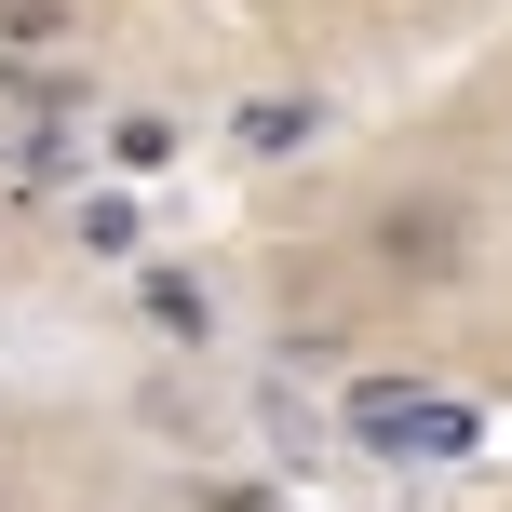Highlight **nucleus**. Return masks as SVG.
Here are the masks:
<instances>
[{"label":"nucleus","instance_id":"f257e3e1","mask_svg":"<svg viewBox=\"0 0 512 512\" xmlns=\"http://www.w3.org/2000/svg\"><path fill=\"white\" fill-rule=\"evenodd\" d=\"M364 270L391 283V297H445V283H472L486 270V203L472 189H378L364 203Z\"/></svg>","mask_w":512,"mask_h":512},{"label":"nucleus","instance_id":"f03ea898","mask_svg":"<svg viewBox=\"0 0 512 512\" xmlns=\"http://www.w3.org/2000/svg\"><path fill=\"white\" fill-rule=\"evenodd\" d=\"M351 445H378V459H418V445H432V459H459L472 445V405H432V391L418 378H351Z\"/></svg>","mask_w":512,"mask_h":512},{"label":"nucleus","instance_id":"7ed1b4c3","mask_svg":"<svg viewBox=\"0 0 512 512\" xmlns=\"http://www.w3.org/2000/svg\"><path fill=\"white\" fill-rule=\"evenodd\" d=\"M216 135H230V162H297L310 135H324V95H310V81L283 95V81H270V95H243V108H230Z\"/></svg>","mask_w":512,"mask_h":512},{"label":"nucleus","instance_id":"20e7f679","mask_svg":"<svg viewBox=\"0 0 512 512\" xmlns=\"http://www.w3.org/2000/svg\"><path fill=\"white\" fill-rule=\"evenodd\" d=\"M135 310H149L176 351H203V337H216V283H203V270H176V256H149V270H135Z\"/></svg>","mask_w":512,"mask_h":512},{"label":"nucleus","instance_id":"39448f33","mask_svg":"<svg viewBox=\"0 0 512 512\" xmlns=\"http://www.w3.org/2000/svg\"><path fill=\"white\" fill-rule=\"evenodd\" d=\"M176 162H189L176 108H122V122H108V176H176Z\"/></svg>","mask_w":512,"mask_h":512},{"label":"nucleus","instance_id":"423d86ee","mask_svg":"<svg viewBox=\"0 0 512 512\" xmlns=\"http://www.w3.org/2000/svg\"><path fill=\"white\" fill-rule=\"evenodd\" d=\"M81 41V0H0V54H54Z\"/></svg>","mask_w":512,"mask_h":512},{"label":"nucleus","instance_id":"0eeeda50","mask_svg":"<svg viewBox=\"0 0 512 512\" xmlns=\"http://www.w3.org/2000/svg\"><path fill=\"white\" fill-rule=\"evenodd\" d=\"M81 243H95V256H135V203H122V189H95V203H81Z\"/></svg>","mask_w":512,"mask_h":512},{"label":"nucleus","instance_id":"6e6552de","mask_svg":"<svg viewBox=\"0 0 512 512\" xmlns=\"http://www.w3.org/2000/svg\"><path fill=\"white\" fill-rule=\"evenodd\" d=\"M203 512H270V472H216V486H203Z\"/></svg>","mask_w":512,"mask_h":512},{"label":"nucleus","instance_id":"1a4fd4ad","mask_svg":"<svg viewBox=\"0 0 512 512\" xmlns=\"http://www.w3.org/2000/svg\"><path fill=\"white\" fill-rule=\"evenodd\" d=\"M0 512H14V499H0Z\"/></svg>","mask_w":512,"mask_h":512}]
</instances>
